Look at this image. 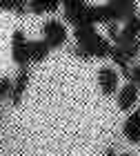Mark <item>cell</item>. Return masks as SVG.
<instances>
[{"label": "cell", "instance_id": "cell-8", "mask_svg": "<svg viewBox=\"0 0 140 156\" xmlns=\"http://www.w3.org/2000/svg\"><path fill=\"white\" fill-rule=\"evenodd\" d=\"M138 98H140L138 87L131 80H127V85H122V87L118 89V107H120L122 112H131L136 107Z\"/></svg>", "mask_w": 140, "mask_h": 156}, {"label": "cell", "instance_id": "cell-5", "mask_svg": "<svg viewBox=\"0 0 140 156\" xmlns=\"http://www.w3.org/2000/svg\"><path fill=\"white\" fill-rule=\"evenodd\" d=\"M98 85H100V91L104 96H111V94H116L118 89V85H120V74H118V69L116 67H111V65H104L98 69Z\"/></svg>", "mask_w": 140, "mask_h": 156}, {"label": "cell", "instance_id": "cell-3", "mask_svg": "<svg viewBox=\"0 0 140 156\" xmlns=\"http://www.w3.org/2000/svg\"><path fill=\"white\" fill-rule=\"evenodd\" d=\"M11 58L18 67H29V40L22 29L11 34Z\"/></svg>", "mask_w": 140, "mask_h": 156}, {"label": "cell", "instance_id": "cell-18", "mask_svg": "<svg viewBox=\"0 0 140 156\" xmlns=\"http://www.w3.org/2000/svg\"><path fill=\"white\" fill-rule=\"evenodd\" d=\"M114 154H116V152H114V147H109V150H107V152H104L102 156H114Z\"/></svg>", "mask_w": 140, "mask_h": 156}, {"label": "cell", "instance_id": "cell-9", "mask_svg": "<svg viewBox=\"0 0 140 156\" xmlns=\"http://www.w3.org/2000/svg\"><path fill=\"white\" fill-rule=\"evenodd\" d=\"M107 7L114 13L116 23H122L136 13V0H107Z\"/></svg>", "mask_w": 140, "mask_h": 156}, {"label": "cell", "instance_id": "cell-13", "mask_svg": "<svg viewBox=\"0 0 140 156\" xmlns=\"http://www.w3.org/2000/svg\"><path fill=\"white\" fill-rule=\"evenodd\" d=\"M60 7V0H29V11L40 16V13H53Z\"/></svg>", "mask_w": 140, "mask_h": 156}, {"label": "cell", "instance_id": "cell-6", "mask_svg": "<svg viewBox=\"0 0 140 156\" xmlns=\"http://www.w3.org/2000/svg\"><path fill=\"white\" fill-rule=\"evenodd\" d=\"M29 67H18V74H16V80H11V91H9V101L13 107H18L20 101H22L27 87H29Z\"/></svg>", "mask_w": 140, "mask_h": 156}, {"label": "cell", "instance_id": "cell-11", "mask_svg": "<svg viewBox=\"0 0 140 156\" xmlns=\"http://www.w3.org/2000/svg\"><path fill=\"white\" fill-rule=\"evenodd\" d=\"M109 58L114 60V65H116L118 69H120V74H122V76L129 80V69H131V65H129V62H131V60L127 58V56H125V51H122V49L118 47V45H111Z\"/></svg>", "mask_w": 140, "mask_h": 156}, {"label": "cell", "instance_id": "cell-19", "mask_svg": "<svg viewBox=\"0 0 140 156\" xmlns=\"http://www.w3.org/2000/svg\"><path fill=\"white\" fill-rule=\"evenodd\" d=\"M118 156H136V154H129V152H125V154H118Z\"/></svg>", "mask_w": 140, "mask_h": 156}, {"label": "cell", "instance_id": "cell-1", "mask_svg": "<svg viewBox=\"0 0 140 156\" xmlns=\"http://www.w3.org/2000/svg\"><path fill=\"white\" fill-rule=\"evenodd\" d=\"M73 38H76V47L71 49L73 56H78L82 60L109 58L111 42H109L107 36L98 34L96 25H76L73 27Z\"/></svg>", "mask_w": 140, "mask_h": 156}, {"label": "cell", "instance_id": "cell-15", "mask_svg": "<svg viewBox=\"0 0 140 156\" xmlns=\"http://www.w3.org/2000/svg\"><path fill=\"white\" fill-rule=\"evenodd\" d=\"M125 51V56H127L129 60H136L138 56H140V38L138 40H131V42H127V45H118Z\"/></svg>", "mask_w": 140, "mask_h": 156}, {"label": "cell", "instance_id": "cell-14", "mask_svg": "<svg viewBox=\"0 0 140 156\" xmlns=\"http://www.w3.org/2000/svg\"><path fill=\"white\" fill-rule=\"evenodd\" d=\"M0 11H11L18 16H25L29 11V0H0Z\"/></svg>", "mask_w": 140, "mask_h": 156}, {"label": "cell", "instance_id": "cell-20", "mask_svg": "<svg viewBox=\"0 0 140 156\" xmlns=\"http://www.w3.org/2000/svg\"><path fill=\"white\" fill-rule=\"evenodd\" d=\"M0 120H2V114H0Z\"/></svg>", "mask_w": 140, "mask_h": 156}, {"label": "cell", "instance_id": "cell-12", "mask_svg": "<svg viewBox=\"0 0 140 156\" xmlns=\"http://www.w3.org/2000/svg\"><path fill=\"white\" fill-rule=\"evenodd\" d=\"M51 47L45 40H29V62H43L47 60Z\"/></svg>", "mask_w": 140, "mask_h": 156}, {"label": "cell", "instance_id": "cell-16", "mask_svg": "<svg viewBox=\"0 0 140 156\" xmlns=\"http://www.w3.org/2000/svg\"><path fill=\"white\" fill-rule=\"evenodd\" d=\"M9 91H11V78H0V103L9 98Z\"/></svg>", "mask_w": 140, "mask_h": 156}, {"label": "cell", "instance_id": "cell-10", "mask_svg": "<svg viewBox=\"0 0 140 156\" xmlns=\"http://www.w3.org/2000/svg\"><path fill=\"white\" fill-rule=\"evenodd\" d=\"M122 134L131 145L140 143V109H136L134 114L127 116V120H125V125H122Z\"/></svg>", "mask_w": 140, "mask_h": 156}, {"label": "cell", "instance_id": "cell-17", "mask_svg": "<svg viewBox=\"0 0 140 156\" xmlns=\"http://www.w3.org/2000/svg\"><path fill=\"white\" fill-rule=\"evenodd\" d=\"M129 80L138 87V91H140V65H134L129 69Z\"/></svg>", "mask_w": 140, "mask_h": 156}, {"label": "cell", "instance_id": "cell-7", "mask_svg": "<svg viewBox=\"0 0 140 156\" xmlns=\"http://www.w3.org/2000/svg\"><path fill=\"white\" fill-rule=\"evenodd\" d=\"M140 38V16H129L127 20H122L120 25V34H118V40L114 45H127L131 40H138Z\"/></svg>", "mask_w": 140, "mask_h": 156}, {"label": "cell", "instance_id": "cell-4", "mask_svg": "<svg viewBox=\"0 0 140 156\" xmlns=\"http://www.w3.org/2000/svg\"><path fill=\"white\" fill-rule=\"evenodd\" d=\"M60 7H62V16L69 25L76 27L85 23V13L89 7L87 0H60Z\"/></svg>", "mask_w": 140, "mask_h": 156}, {"label": "cell", "instance_id": "cell-2", "mask_svg": "<svg viewBox=\"0 0 140 156\" xmlns=\"http://www.w3.org/2000/svg\"><path fill=\"white\" fill-rule=\"evenodd\" d=\"M69 38L67 34V27L60 23V20H47L43 25V40L47 42L51 49H58V47H65V42Z\"/></svg>", "mask_w": 140, "mask_h": 156}]
</instances>
